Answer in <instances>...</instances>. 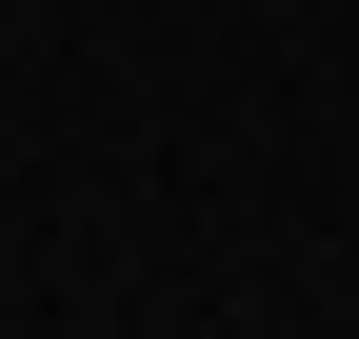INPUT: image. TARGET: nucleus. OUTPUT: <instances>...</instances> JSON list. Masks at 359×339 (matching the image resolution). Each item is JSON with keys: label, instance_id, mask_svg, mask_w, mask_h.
Returning a JSON list of instances; mask_svg holds the SVG:
<instances>
[]
</instances>
